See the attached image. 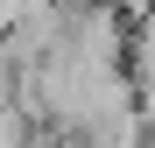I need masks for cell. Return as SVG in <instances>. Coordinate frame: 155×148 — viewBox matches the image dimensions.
Wrapping results in <instances>:
<instances>
[{
	"label": "cell",
	"instance_id": "obj_1",
	"mask_svg": "<svg viewBox=\"0 0 155 148\" xmlns=\"http://www.w3.org/2000/svg\"><path fill=\"white\" fill-rule=\"evenodd\" d=\"M113 7H120V14H148L155 0H113Z\"/></svg>",
	"mask_w": 155,
	"mask_h": 148
}]
</instances>
